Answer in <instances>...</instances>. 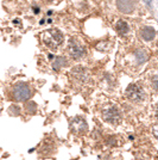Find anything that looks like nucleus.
Returning a JSON list of instances; mask_svg holds the SVG:
<instances>
[{
    "mask_svg": "<svg viewBox=\"0 0 158 160\" xmlns=\"http://www.w3.org/2000/svg\"><path fill=\"white\" fill-rule=\"evenodd\" d=\"M105 143L109 147H115L118 145V139L115 135H108L105 139Z\"/></svg>",
    "mask_w": 158,
    "mask_h": 160,
    "instance_id": "a211bd4d",
    "label": "nucleus"
},
{
    "mask_svg": "<svg viewBox=\"0 0 158 160\" xmlns=\"http://www.w3.org/2000/svg\"><path fill=\"white\" fill-rule=\"evenodd\" d=\"M70 130L75 135H85L88 132V124L82 116H75L70 121Z\"/></svg>",
    "mask_w": 158,
    "mask_h": 160,
    "instance_id": "1a4fd4ad",
    "label": "nucleus"
},
{
    "mask_svg": "<svg viewBox=\"0 0 158 160\" xmlns=\"http://www.w3.org/2000/svg\"><path fill=\"white\" fill-rule=\"evenodd\" d=\"M48 2H53V1H55V0H46Z\"/></svg>",
    "mask_w": 158,
    "mask_h": 160,
    "instance_id": "b1692460",
    "label": "nucleus"
},
{
    "mask_svg": "<svg viewBox=\"0 0 158 160\" xmlns=\"http://www.w3.org/2000/svg\"><path fill=\"white\" fill-rule=\"evenodd\" d=\"M40 38L43 44L53 52H57L61 46L64 43V35L57 28L48 29L45 31H43L40 35Z\"/></svg>",
    "mask_w": 158,
    "mask_h": 160,
    "instance_id": "39448f33",
    "label": "nucleus"
},
{
    "mask_svg": "<svg viewBox=\"0 0 158 160\" xmlns=\"http://www.w3.org/2000/svg\"><path fill=\"white\" fill-rule=\"evenodd\" d=\"M149 60H150V52L143 46H136L130 48L128 52L125 54L123 66L128 73L137 74L144 68Z\"/></svg>",
    "mask_w": 158,
    "mask_h": 160,
    "instance_id": "f257e3e1",
    "label": "nucleus"
},
{
    "mask_svg": "<svg viewBox=\"0 0 158 160\" xmlns=\"http://www.w3.org/2000/svg\"><path fill=\"white\" fill-rule=\"evenodd\" d=\"M157 31L150 25H143L138 29L139 40L144 43H152L157 40Z\"/></svg>",
    "mask_w": 158,
    "mask_h": 160,
    "instance_id": "6e6552de",
    "label": "nucleus"
},
{
    "mask_svg": "<svg viewBox=\"0 0 158 160\" xmlns=\"http://www.w3.org/2000/svg\"><path fill=\"white\" fill-rule=\"evenodd\" d=\"M114 30L117 31V33H118L120 37L126 38L131 33V25L125 19L119 18V19H117L114 22Z\"/></svg>",
    "mask_w": 158,
    "mask_h": 160,
    "instance_id": "9b49d317",
    "label": "nucleus"
},
{
    "mask_svg": "<svg viewBox=\"0 0 158 160\" xmlns=\"http://www.w3.org/2000/svg\"><path fill=\"white\" fill-rule=\"evenodd\" d=\"M23 109H24V112L26 113V115L32 116V115L37 112V104L35 102H32V100H27V102L24 103V108Z\"/></svg>",
    "mask_w": 158,
    "mask_h": 160,
    "instance_id": "4468645a",
    "label": "nucleus"
},
{
    "mask_svg": "<svg viewBox=\"0 0 158 160\" xmlns=\"http://www.w3.org/2000/svg\"><path fill=\"white\" fill-rule=\"evenodd\" d=\"M69 65V61L67 59L66 56H56L55 58V60L53 61V69L55 72H58L59 69H62V68H64Z\"/></svg>",
    "mask_w": 158,
    "mask_h": 160,
    "instance_id": "ddd939ff",
    "label": "nucleus"
},
{
    "mask_svg": "<svg viewBox=\"0 0 158 160\" xmlns=\"http://www.w3.org/2000/svg\"><path fill=\"white\" fill-rule=\"evenodd\" d=\"M117 7L121 13L131 14L137 10L138 1L137 0H117Z\"/></svg>",
    "mask_w": 158,
    "mask_h": 160,
    "instance_id": "9d476101",
    "label": "nucleus"
},
{
    "mask_svg": "<svg viewBox=\"0 0 158 160\" xmlns=\"http://www.w3.org/2000/svg\"><path fill=\"white\" fill-rule=\"evenodd\" d=\"M32 12L35 14H38L40 12V6H32Z\"/></svg>",
    "mask_w": 158,
    "mask_h": 160,
    "instance_id": "aec40b11",
    "label": "nucleus"
},
{
    "mask_svg": "<svg viewBox=\"0 0 158 160\" xmlns=\"http://www.w3.org/2000/svg\"><path fill=\"white\" fill-rule=\"evenodd\" d=\"M70 78L72 79V81H75L79 85H86L87 82L91 81V73L88 71V68L85 66H74L70 71Z\"/></svg>",
    "mask_w": 158,
    "mask_h": 160,
    "instance_id": "0eeeda50",
    "label": "nucleus"
},
{
    "mask_svg": "<svg viewBox=\"0 0 158 160\" xmlns=\"http://www.w3.org/2000/svg\"><path fill=\"white\" fill-rule=\"evenodd\" d=\"M125 97L132 104L139 105L147 99V92L145 86L140 82H132L130 84L125 91Z\"/></svg>",
    "mask_w": 158,
    "mask_h": 160,
    "instance_id": "423d86ee",
    "label": "nucleus"
},
{
    "mask_svg": "<svg viewBox=\"0 0 158 160\" xmlns=\"http://www.w3.org/2000/svg\"><path fill=\"white\" fill-rule=\"evenodd\" d=\"M53 152V143H48V142L43 143V146H42V148H40V155H44V157L51 154Z\"/></svg>",
    "mask_w": 158,
    "mask_h": 160,
    "instance_id": "dca6fc26",
    "label": "nucleus"
},
{
    "mask_svg": "<svg viewBox=\"0 0 158 160\" xmlns=\"http://www.w3.org/2000/svg\"><path fill=\"white\" fill-rule=\"evenodd\" d=\"M95 49L98 52H101V53H107V52H109L112 49V42H109L108 40L101 41L95 46Z\"/></svg>",
    "mask_w": 158,
    "mask_h": 160,
    "instance_id": "2eb2a0df",
    "label": "nucleus"
},
{
    "mask_svg": "<svg viewBox=\"0 0 158 160\" xmlns=\"http://www.w3.org/2000/svg\"><path fill=\"white\" fill-rule=\"evenodd\" d=\"M147 86L152 92L158 93V72H151L147 75Z\"/></svg>",
    "mask_w": 158,
    "mask_h": 160,
    "instance_id": "f8f14e48",
    "label": "nucleus"
},
{
    "mask_svg": "<svg viewBox=\"0 0 158 160\" xmlns=\"http://www.w3.org/2000/svg\"><path fill=\"white\" fill-rule=\"evenodd\" d=\"M152 134H153V136L156 138V140H158V123H156L153 128H152Z\"/></svg>",
    "mask_w": 158,
    "mask_h": 160,
    "instance_id": "6ab92c4d",
    "label": "nucleus"
},
{
    "mask_svg": "<svg viewBox=\"0 0 158 160\" xmlns=\"http://www.w3.org/2000/svg\"><path fill=\"white\" fill-rule=\"evenodd\" d=\"M157 58H158V50H157Z\"/></svg>",
    "mask_w": 158,
    "mask_h": 160,
    "instance_id": "a878e982",
    "label": "nucleus"
},
{
    "mask_svg": "<svg viewBox=\"0 0 158 160\" xmlns=\"http://www.w3.org/2000/svg\"><path fill=\"white\" fill-rule=\"evenodd\" d=\"M46 23V20L44 19V18H42V19L40 20V25H43V24H45Z\"/></svg>",
    "mask_w": 158,
    "mask_h": 160,
    "instance_id": "412c9836",
    "label": "nucleus"
},
{
    "mask_svg": "<svg viewBox=\"0 0 158 160\" xmlns=\"http://www.w3.org/2000/svg\"><path fill=\"white\" fill-rule=\"evenodd\" d=\"M156 115H157V117H158V108H157V111H156Z\"/></svg>",
    "mask_w": 158,
    "mask_h": 160,
    "instance_id": "393cba45",
    "label": "nucleus"
},
{
    "mask_svg": "<svg viewBox=\"0 0 158 160\" xmlns=\"http://www.w3.org/2000/svg\"><path fill=\"white\" fill-rule=\"evenodd\" d=\"M8 96L10 99L16 103H25L31 99V97L33 96V88L29 82L19 80L11 86Z\"/></svg>",
    "mask_w": 158,
    "mask_h": 160,
    "instance_id": "7ed1b4c3",
    "label": "nucleus"
},
{
    "mask_svg": "<svg viewBox=\"0 0 158 160\" xmlns=\"http://www.w3.org/2000/svg\"><path fill=\"white\" fill-rule=\"evenodd\" d=\"M8 113L11 116H20L21 115V108L18 104H11V107L8 108Z\"/></svg>",
    "mask_w": 158,
    "mask_h": 160,
    "instance_id": "f3484780",
    "label": "nucleus"
},
{
    "mask_svg": "<svg viewBox=\"0 0 158 160\" xmlns=\"http://www.w3.org/2000/svg\"><path fill=\"white\" fill-rule=\"evenodd\" d=\"M53 22V18H46V23H48V24H51Z\"/></svg>",
    "mask_w": 158,
    "mask_h": 160,
    "instance_id": "4be33fe9",
    "label": "nucleus"
},
{
    "mask_svg": "<svg viewBox=\"0 0 158 160\" xmlns=\"http://www.w3.org/2000/svg\"><path fill=\"white\" fill-rule=\"evenodd\" d=\"M53 13V11H51V10H50V11H48V12H46V14H48V16H51V14Z\"/></svg>",
    "mask_w": 158,
    "mask_h": 160,
    "instance_id": "5701e85b",
    "label": "nucleus"
},
{
    "mask_svg": "<svg viewBox=\"0 0 158 160\" xmlns=\"http://www.w3.org/2000/svg\"><path fill=\"white\" fill-rule=\"evenodd\" d=\"M100 116L104 122L109 126L117 127L123 121V111L118 107V104L113 102H107L100 107Z\"/></svg>",
    "mask_w": 158,
    "mask_h": 160,
    "instance_id": "f03ea898",
    "label": "nucleus"
},
{
    "mask_svg": "<svg viewBox=\"0 0 158 160\" xmlns=\"http://www.w3.org/2000/svg\"><path fill=\"white\" fill-rule=\"evenodd\" d=\"M67 54L72 61H81L87 56V46L79 36H72L67 42Z\"/></svg>",
    "mask_w": 158,
    "mask_h": 160,
    "instance_id": "20e7f679",
    "label": "nucleus"
}]
</instances>
